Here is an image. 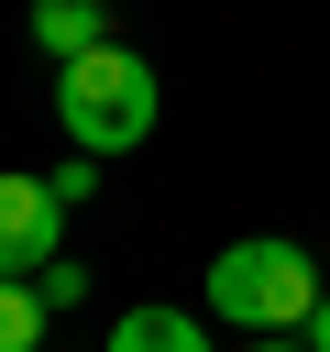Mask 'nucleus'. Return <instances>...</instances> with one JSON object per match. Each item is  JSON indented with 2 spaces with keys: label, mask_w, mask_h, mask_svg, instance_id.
Here are the masks:
<instances>
[{
  "label": "nucleus",
  "mask_w": 330,
  "mask_h": 352,
  "mask_svg": "<svg viewBox=\"0 0 330 352\" xmlns=\"http://www.w3.org/2000/svg\"><path fill=\"white\" fill-rule=\"evenodd\" d=\"M154 110H165V88H154V66L132 55V44H88V55H66L55 66V121H66V143L77 154H132L143 132H154Z\"/></svg>",
  "instance_id": "f257e3e1"
},
{
  "label": "nucleus",
  "mask_w": 330,
  "mask_h": 352,
  "mask_svg": "<svg viewBox=\"0 0 330 352\" xmlns=\"http://www.w3.org/2000/svg\"><path fill=\"white\" fill-rule=\"evenodd\" d=\"M209 319H231V330H308L319 319V264L286 242V231H253V242H220L209 253Z\"/></svg>",
  "instance_id": "f03ea898"
},
{
  "label": "nucleus",
  "mask_w": 330,
  "mask_h": 352,
  "mask_svg": "<svg viewBox=\"0 0 330 352\" xmlns=\"http://www.w3.org/2000/svg\"><path fill=\"white\" fill-rule=\"evenodd\" d=\"M66 242V198L55 176H0V275H44Z\"/></svg>",
  "instance_id": "7ed1b4c3"
},
{
  "label": "nucleus",
  "mask_w": 330,
  "mask_h": 352,
  "mask_svg": "<svg viewBox=\"0 0 330 352\" xmlns=\"http://www.w3.org/2000/svg\"><path fill=\"white\" fill-rule=\"evenodd\" d=\"M22 22H33V44H44L55 66H66V55H88V44H110V0H33Z\"/></svg>",
  "instance_id": "20e7f679"
},
{
  "label": "nucleus",
  "mask_w": 330,
  "mask_h": 352,
  "mask_svg": "<svg viewBox=\"0 0 330 352\" xmlns=\"http://www.w3.org/2000/svg\"><path fill=\"white\" fill-rule=\"evenodd\" d=\"M110 352H209V330L187 308H121L110 319Z\"/></svg>",
  "instance_id": "39448f33"
},
{
  "label": "nucleus",
  "mask_w": 330,
  "mask_h": 352,
  "mask_svg": "<svg viewBox=\"0 0 330 352\" xmlns=\"http://www.w3.org/2000/svg\"><path fill=\"white\" fill-rule=\"evenodd\" d=\"M44 319H55L44 286L33 275H0V352H44Z\"/></svg>",
  "instance_id": "423d86ee"
},
{
  "label": "nucleus",
  "mask_w": 330,
  "mask_h": 352,
  "mask_svg": "<svg viewBox=\"0 0 330 352\" xmlns=\"http://www.w3.org/2000/svg\"><path fill=\"white\" fill-rule=\"evenodd\" d=\"M33 286H44V308H77V297H88V264H66V253H55Z\"/></svg>",
  "instance_id": "0eeeda50"
},
{
  "label": "nucleus",
  "mask_w": 330,
  "mask_h": 352,
  "mask_svg": "<svg viewBox=\"0 0 330 352\" xmlns=\"http://www.w3.org/2000/svg\"><path fill=\"white\" fill-rule=\"evenodd\" d=\"M88 187H99V154H66V165H55V198H66V209H77V198H88Z\"/></svg>",
  "instance_id": "6e6552de"
},
{
  "label": "nucleus",
  "mask_w": 330,
  "mask_h": 352,
  "mask_svg": "<svg viewBox=\"0 0 330 352\" xmlns=\"http://www.w3.org/2000/svg\"><path fill=\"white\" fill-rule=\"evenodd\" d=\"M253 352H319L308 330H253Z\"/></svg>",
  "instance_id": "1a4fd4ad"
},
{
  "label": "nucleus",
  "mask_w": 330,
  "mask_h": 352,
  "mask_svg": "<svg viewBox=\"0 0 330 352\" xmlns=\"http://www.w3.org/2000/svg\"><path fill=\"white\" fill-rule=\"evenodd\" d=\"M308 341H319V352H330V297H319V319H308Z\"/></svg>",
  "instance_id": "9d476101"
}]
</instances>
